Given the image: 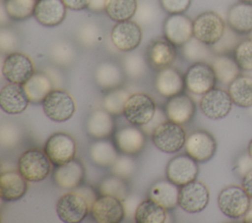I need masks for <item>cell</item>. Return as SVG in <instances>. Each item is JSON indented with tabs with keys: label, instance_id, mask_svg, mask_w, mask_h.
I'll return each instance as SVG.
<instances>
[{
	"label": "cell",
	"instance_id": "obj_18",
	"mask_svg": "<svg viewBox=\"0 0 252 223\" xmlns=\"http://www.w3.org/2000/svg\"><path fill=\"white\" fill-rule=\"evenodd\" d=\"M31 100L24 84L8 83L0 90L1 109L11 115L23 113L29 106Z\"/></svg>",
	"mask_w": 252,
	"mask_h": 223
},
{
	"label": "cell",
	"instance_id": "obj_27",
	"mask_svg": "<svg viewBox=\"0 0 252 223\" xmlns=\"http://www.w3.org/2000/svg\"><path fill=\"white\" fill-rule=\"evenodd\" d=\"M87 133L94 139H107L111 136L114 129V122L111 114L105 109L93 111L86 123Z\"/></svg>",
	"mask_w": 252,
	"mask_h": 223
},
{
	"label": "cell",
	"instance_id": "obj_38",
	"mask_svg": "<svg viewBox=\"0 0 252 223\" xmlns=\"http://www.w3.org/2000/svg\"><path fill=\"white\" fill-rule=\"evenodd\" d=\"M130 94L122 88L112 89L103 99V108L111 115H121L124 111L125 103Z\"/></svg>",
	"mask_w": 252,
	"mask_h": 223
},
{
	"label": "cell",
	"instance_id": "obj_46",
	"mask_svg": "<svg viewBox=\"0 0 252 223\" xmlns=\"http://www.w3.org/2000/svg\"><path fill=\"white\" fill-rule=\"evenodd\" d=\"M16 44V38L14 34L9 30H1L0 33V46L2 51H10Z\"/></svg>",
	"mask_w": 252,
	"mask_h": 223
},
{
	"label": "cell",
	"instance_id": "obj_40",
	"mask_svg": "<svg viewBox=\"0 0 252 223\" xmlns=\"http://www.w3.org/2000/svg\"><path fill=\"white\" fill-rule=\"evenodd\" d=\"M183 52L187 59L196 62H204L212 54L209 45L201 42L194 36L183 45Z\"/></svg>",
	"mask_w": 252,
	"mask_h": 223
},
{
	"label": "cell",
	"instance_id": "obj_36",
	"mask_svg": "<svg viewBox=\"0 0 252 223\" xmlns=\"http://www.w3.org/2000/svg\"><path fill=\"white\" fill-rule=\"evenodd\" d=\"M37 0H4V9L8 17L16 21L33 16Z\"/></svg>",
	"mask_w": 252,
	"mask_h": 223
},
{
	"label": "cell",
	"instance_id": "obj_48",
	"mask_svg": "<svg viewBox=\"0 0 252 223\" xmlns=\"http://www.w3.org/2000/svg\"><path fill=\"white\" fill-rule=\"evenodd\" d=\"M68 9L74 11L84 10L89 8L92 0H62Z\"/></svg>",
	"mask_w": 252,
	"mask_h": 223
},
{
	"label": "cell",
	"instance_id": "obj_6",
	"mask_svg": "<svg viewBox=\"0 0 252 223\" xmlns=\"http://www.w3.org/2000/svg\"><path fill=\"white\" fill-rule=\"evenodd\" d=\"M41 104L44 114L54 122L68 121L76 111L74 98L62 89H52Z\"/></svg>",
	"mask_w": 252,
	"mask_h": 223
},
{
	"label": "cell",
	"instance_id": "obj_47",
	"mask_svg": "<svg viewBox=\"0 0 252 223\" xmlns=\"http://www.w3.org/2000/svg\"><path fill=\"white\" fill-rule=\"evenodd\" d=\"M140 201L141 200H139L138 197H136V196H127V198L125 200H123V204H124V208H125V214L128 217L134 218L136 209H137Z\"/></svg>",
	"mask_w": 252,
	"mask_h": 223
},
{
	"label": "cell",
	"instance_id": "obj_24",
	"mask_svg": "<svg viewBox=\"0 0 252 223\" xmlns=\"http://www.w3.org/2000/svg\"><path fill=\"white\" fill-rule=\"evenodd\" d=\"M226 22L237 34H249L252 31V3L239 1L232 5L227 12Z\"/></svg>",
	"mask_w": 252,
	"mask_h": 223
},
{
	"label": "cell",
	"instance_id": "obj_21",
	"mask_svg": "<svg viewBox=\"0 0 252 223\" xmlns=\"http://www.w3.org/2000/svg\"><path fill=\"white\" fill-rule=\"evenodd\" d=\"M184 86V77L178 70L172 67L158 70L155 79V87L160 95L169 98L181 93Z\"/></svg>",
	"mask_w": 252,
	"mask_h": 223
},
{
	"label": "cell",
	"instance_id": "obj_52",
	"mask_svg": "<svg viewBox=\"0 0 252 223\" xmlns=\"http://www.w3.org/2000/svg\"><path fill=\"white\" fill-rule=\"evenodd\" d=\"M243 218V222L245 223H252V207H250L247 212L244 214Z\"/></svg>",
	"mask_w": 252,
	"mask_h": 223
},
{
	"label": "cell",
	"instance_id": "obj_20",
	"mask_svg": "<svg viewBox=\"0 0 252 223\" xmlns=\"http://www.w3.org/2000/svg\"><path fill=\"white\" fill-rule=\"evenodd\" d=\"M66 5L62 0H37L33 17L44 27L60 25L66 17Z\"/></svg>",
	"mask_w": 252,
	"mask_h": 223
},
{
	"label": "cell",
	"instance_id": "obj_8",
	"mask_svg": "<svg viewBox=\"0 0 252 223\" xmlns=\"http://www.w3.org/2000/svg\"><path fill=\"white\" fill-rule=\"evenodd\" d=\"M185 86L195 94H205L215 87L217 77L212 65L206 62H195L184 75Z\"/></svg>",
	"mask_w": 252,
	"mask_h": 223
},
{
	"label": "cell",
	"instance_id": "obj_15",
	"mask_svg": "<svg viewBox=\"0 0 252 223\" xmlns=\"http://www.w3.org/2000/svg\"><path fill=\"white\" fill-rule=\"evenodd\" d=\"M186 153L198 163L209 161L216 153L217 142L215 138L207 131H194L186 139Z\"/></svg>",
	"mask_w": 252,
	"mask_h": 223
},
{
	"label": "cell",
	"instance_id": "obj_4",
	"mask_svg": "<svg viewBox=\"0 0 252 223\" xmlns=\"http://www.w3.org/2000/svg\"><path fill=\"white\" fill-rule=\"evenodd\" d=\"M186 133L182 125L166 120L158 125L152 134L155 146L165 153L179 151L186 142Z\"/></svg>",
	"mask_w": 252,
	"mask_h": 223
},
{
	"label": "cell",
	"instance_id": "obj_17",
	"mask_svg": "<svg viewBox=\"0 0 252 223\" xmlns=\"http://www.w3.org/2000/svg\"><path fill=\"white\" fill-rule=\"evenodd\" d=\"M163 34L174 46H183L193 36V21L183 14H170L163 23Z\"/></svg>",
	"mask_w": 252,
	"mask_h": 223
},
{
	"label": "cell",
	"instance_id": "obj_2",
	"mask_svg": "<svg viewBox=\"0 0 252 223\" xmlns=\"http://www.w3.org/2000/svg\"><path fill=\"white\" fill-rule=\"evenodd\" d=\"M51 160L44 150L30 148L18 159V171L29 182H40L47 178L51 171Z\"/></svg>",
	"mask_w": 252,
	"mask_h": 223
},
{
	"label": "cell",
	"instance_id": "obj_37",
	"mask_svg": "<svg viewBox=\"0 0 252 223\" xmlns=\"http://www.w3.org/2000/svg\"><path fill=\"white\" fill-rule=\"evenodd\" d=\"M98 191L100 195H111L122 201L128 196V186L125 180L116 175L102 180L98 186Z\"/></svg>",
	"mask_w": 252,
	"mask_h": 223
},
{
	"label": "cell",
	"instance_id": "obj_54",
	"mask_svg": "<svg viewBox=\"0 0 252 223\" xmlns=\"http://www.w3.org/2000/svg\"><path fill=\"white\" fill-rule=\"evenodd\" d=\"M241 2H247V3H252V0H239Z\"/></svg>",
	"mask_w": 252,
	"mask_h": 223
},
{
	"label": "cell",
	"instance_id": "obj_56",
	"mask_svg": "<svg viewBox=\"0 0 252 223\" xmlns=\"http://www.w3.org/2000/svg\"><path fill=\"white\" fill-rule=\"evenodd\" d=\"M249 37H250V38H252V31L249 33Z\"/></svg>",
	"mask_w": 252,
	"mask_h": 223
},
{
	"label": "cell",
	"instance_id": "obj_33",
	"mask_svg": "<svg viewBox=\"0 0 252 223\" xmlns=\"http://www.w3.org/2000/svg\"><path fill=\"white\" fill-rule=\"evenodd\" d=\"M118 151L114 144L104 139L94 141L90 146V157L98 166H112L118 158Z\"/></svg>",
	"mask_w": 252,
	"mask_h": 223
},
{
	"label": "cell",
	"instance_id": "obj_41",
	"mask_svg": "<svg viewBox=\"0 0 252 223\" xmlns=\"http://www.w3.org/2000/svg\"><path fill=\"white\" fill-rule=\"evenodd\" d=\"M131 156L132 155L128 154L118 156L112 165V171L114 175L123 179H127L134 174L136 170V163Z\"/></svg>",
	"mask_w": 252,
	"mask_h": 223
},
{
	"label": "cell",
	"instance_id": "obj_9",
	"mask_svg": "<svg viewBox=\"0 0 252 223\" xmlns=\"http://www.w3.org/2000/svg\"><path fill=\"white\" fill-rule=\"evenodd\" d=\"M77 144L74 138L63 132L51 135L45 142L44 151L52 164L59 166L75 158Z\"/></svg>",
	"mask_w": 252,
	"mask_h": 223
},
{
	"label": "cell",
	"instance_id": "obj_11",
	"mask_svg": "<svg viewBox=\"0 0 252 223\" xmlns=\"http://www.w3.org/2000/svg\"><path fill=\"white\" fill-rule=\"evenodd\" d=\"M210 200V192L207 186L198 180H194L179 190L178 205L188 213H197L204 210Z\"/></svg>",
	"mask_w": 252,
	"mask_h": 223
},
{
	"label": "cell",
	"instance_id": "obj_45",
	"mask_svg": "<svg viewBox=\"0 0 252 223\" xmlns=\"http://www.w3.org/2000/svg\"><path fill=\"white\" fill-rule=\"evenodd\" d=\"M5 128L8 133H6L3 128H1V143L2 145L12 146L19 139V132L15 129V127L11 125H7Z\"/></svg>",
	"mask_w": 252,
	"mask_h": 223
},
{
	"label": "cell",
	"instance_id": "obj_39",
	"mask_svg": "<svg viewBox=\"0 0 252 223\" xmlns=\"http://www.w3.org/2000/svg\"><path fill=\"white\" fill-rule=\"evenodd\" d=\"M233 58L241 71H252V38H246L238 42L233 50Z\"/></svg>",
	"mask_w": 252,
	"mask_h": 223
},
{
	"label": "cell",
	"instance_id": "obj_13",
	"mask_svg": "<svg viewBox=\"0 0 252 223\" xmlns=\"http://www.w3.org/2000/svg\"><path fill=\"white\" fill-rule=\"evenodd\" d=\"M91 214L97 223H118L125 217L123 201L117 197L101 195L92 205Z\"/></svg>",
	"mask_w": 252,
	"mask_h": 223
},
{
	"label": "cell",
	"instance_id": "obj_26",
	"mask_svg": "<svg viewBox=\"0 0 252 223\" xmlns=\"http://www.w3.org/2000/svg\"><path fill=\"white\" fill-rule=\"evenodd\" d=\"M115 142L117 148L123 154L136 155L144 148V132L141 129L136 128L134 125L131 127H125L116 133Z\"/></svg>",
	"mask_w": 252,
	"mask_h": 223
},
{
	"label": "cell",
	"instance_id": "obj_12",
	"mask_svg": "<svg viewBox=\"0 0 252 223\" xmlns=\"http://www.w3.org/2000/svg\"><path fill=\"white\" fill-rule=\"evenodd\" d=\"M232 104L228 91L214 87L203 94L200 100V109L207 118L220 120L229 114Z\"/></svg>",
	"mask_w": 252,
	"mask_h": 223
},
{
	"label": "cell",
	"instance_id": "obj_31",
	"mask_svg": "<svg viewBox=\"0 0 252 223\" xmlns=\"http://www.w3.org/2000/svg\"><path fill=\"white\" fill-rule=\"evenodd\" d=\"M212 67L215 71L217 81L222 84H229L239 75L241 70L234 60L233 56L227 54H219L213 59Z\"/></svg>",
	"mask_w": 252,
	"mask_h": 223
},
{
	"label": "cell",
	"instance_id": "obj_3",
	"mask_svg": "<svg viewBox=\"0 0 252 223\" xmlns=\"http://www.w3.org/2000/svg\"><path fill=\"white\" fill-rule=\"evenodd\" d=\"M225 30V22L218 13L213 11L201 13L193 21L194 37L209 46L219 42Z\"/></svg>",
	"mask_w": 252,
	"mask_h": 223
},
{
	"label": "cell",
	"instance_id": "obj_35",
	"mask_svg": "<svg viewBox=\"0 0 252 223\" xmlns=\"http://www.w3.org/2000/svg\"><path fill=\"white\" fill-rule=\"evenodd\" d=\"M138 8L137 0H106L104 11L114 22L131 20Z\"/></svg>",
	"mask_w": 252,
	"mask_h": 223
},
{
	"label": "cell",
	"instance_id": "obj_23",
	"mask_svg": "<svg viewBox=\"0 0 252 223\" xmlns=\"http://www.w3.org/2000/svg\"><path fill=\"white\" fill-rule=\"evenodd\" d=\"M28 190L27 180L19 171H3L0 175V196L5 201L22 198Z\"/></svg>",
	"mask_w": 252,
	"mask_h": 223
},
{
	"label": "cell",
	"instance_id": "obj_28",
	"mask_svg": "<svg viewBox=\"0 0 252 223\" xmlns=\"http://www.w3.org/2000/svg\"><path fill=\"white\" fill-rule=\"evenodd\" d=\"M178 186L168 179L156 182L149 192V197L166 209H172L178 204Z\"/></svg>",
	"mask_w": 252,
	"mask_h": 223
},
{
	"label": "cell",
	"instance_id": "obj_50",
	"mask_svg": "<svg viewBox=\"0 0 252 223\" xmlns=\"http://www.w3.org/2000/svg\"><path fill=\"white\" fill-rule=\"evenodd\" d=\"M241 186L244 189V191L248 194V195L252 198V169L246 172L245 175L243 176Z\"/></svg>",
	"mask_w": 252,
	"mask_h": 223
},
{
	"label": "cell",
	"instance_id": "obj_44",
	"mask_svg": "<svg viewBox=\"0 0 252 223\" xmlns=\"http://www.w3.org/2000/svg\"><path fill=\"white\" fill-rule=\"evenodd\" d=\"M166 118H167V117H166L165 112H163V111H162L161 109H159V108H157L154 117H153L147 124L141 126V130H142L144 133L148 134V135H152L153 132L155 131V129H156L158 125H160L162 122L166 121Z\"/></svg>",
	"mask_w": 252,
	"mask_h": 223
},
{
	"label": "cell",
	"instance_id": "obj_19",
	"mask_svg": "<svg viewBox=\"0 0 252 223\" xmlns=\"http://www.w3.org/2000/svg\"><path fill=\"white\" fill-rule=\"evenodd\" d=\"M176 57L175 46L166 38L155 39L147 47L146 58L148 64L156 70H161L174 62Z\"/></svg>",
	"mask_w": 252,
	"mask_h": 223
},
{
	"label": "cell",
	"instance_id": "obj_43",
	"mask_svg": "<svg viewBox=\"0 0 252 223\" xmlns=\"http://www.w3.org/2000/svg\"><path fill=\"white\" fill-rule=\"evenodd\" d=\"M192 0H159L161 8L168 14H183L190 7Z\"/></svg>",
	"mask_w": 252,
	"mask_h": 223
},
{
	"label": "cell",
	"instance_id": "obj_14",
	"mask_svg": "<svg viewBox=\"0 0 252 223\" xmlns=\"http://www.w3.org/2000/svg\"><path fill=\"white\" fill-rule=\"evenodd\" d=\"M143 38L141 27L134 21L118 22L110 32L113 45L120 51L129 52L136 49Z\"/></svg>",
	"mask_w": 252,
	"mask_h": 223
},
{
	"label": "cell",
	"instance_id": "obj_29",
	"mask_svg": "<svg viewBox=\"0 0 252 223\" xmlns=\"http://www.w3.org/2000/svg\"><path fill=\"white\" fill-rule=\"evenodd\" d=\"M94 81L102 89H115L123 82V72L114 62L105 61L96 67Z\"/></svg>",
	"mask_w": 252,
	"mask_h": 223
},
{
	"label": "cell",
	"instance_id": "obj_34",
	"mask_svg": "<svg viewBox=\"0 0 252 223\" xmlns=\"http://www.w3.org/2000/svg\"><path fill=\"white\" fill-rule=\"evenodd\" d=\"M24 87L32 103L42 102L46 95L52 90L50 79L43 73H34L25 84Z\"/></svg>",
	"mask_w": 252,
	"mask_h": 223
},
{
	"label": "cell",
	"instance_id": "obj_7",
	"mask_svg": "<svg viewBox=\"0 0 252 223\" xmlns=\"http://www.w3.org/2000/svg\"><path fill=\"white\" fill-rule=\"evenodd\" d=\"M156 110V103L150 95L144 92H136L128 97L123 115L130 124L143 126L154 117Z\"/></svg>",
	"mask_w": 252,
	"mask_h": 223
},
{
	"label": "cell",
	"instance_id": "obj_55",
	"mask_svg": "<svg viewBox=\"0 0 252 223\" xmlns=\"http://www.w3.org/2000/svg\"><path fill=\"white\" fill-rule=\"evenodd\" d=\"M247 75H249L250 77H252V71H251V72H247Z\"/></svg>",
	"mask_w": 252,
	"mask_h": 223
},
{
	"label": "cell",
	"instance_id": "obj_5",
	"mask_svg": "<svg viewBox=\"0 0 252 223\" xmlns=\"http://www.w3.org/2000/svg\"><path fill=\"white\" fill-rule=\"evenodd\" d=\"M251 197L242 186L231 185L223 188L218 195V206L228 218L237 219L244 216L250 208Z\"/></svg>",
	"mask_w": 252,
	"mask_h": 223
},
{
	"label": "cell",
	"instance_id": "obj_16",
	"mask_svg": "<svg viewBox=\"0 0 252 223\" xmlns=\"http://www.w3.org/2000/svg\"><path fill=\"white\" fill-rule=\"evenodd\" d=\"M198 172V162L188 154H182L173 157L168 162L165 170L166 179L178 187H182L196 180Z\"/></svg>",
	"mask_w": 252,
	"mask_h": 223
},
{
	"label": "cell",
	"instance_id": "obj_25",
	"mask_svg": "<svg viewBox=\"0 0 252 223\" xmlns=\"http://www.w3.org/2000/svg\"><path fill=\"white\" fill-rule=\"evenodd\" d=\"M85 177V168L80 160L73 159L57 166L53 179L55 184L63 189H75L80 186Z\"/></svg>",
	"mask_w": 252,
	"mask_h": 223
},
{
	"label": "cell",
	"instance_id": "obj_49",
	"mask_svg": "<svg viewBox=\"0 0 252 223\" xmlns=\"http://www.w3.org/2000/svg\"><path fill=\"white\" fill-rule=\"evenodd\" d=\"M92 36L94 40L97 37V30L93 26H86L85 28L81 31V40L85 44H90V37Z\"/></svg>",
	"mask_w": 252,
	"mask_h": 223
},
{
	"label": "cell",
	"instance_id": "obj_10",
	"mask_svg": "<svg viewBox=\"0 0 252 223\" xmlns=\"http://www.w3.org/2000/svg\"><path fill=\"white\" fill-rule=\"evenodd\" d=\"M34 74L32 60L21 52L9 53L2 64V75L8 83L24 84Z\"/></svg>",
	"mask_w": 252,
	"mask_h": 223
},
{
	"label": "cell",
	"instance_id": "obj_53",
	"mask_svg": "<svg viewBox=\"0 0 252 223\" xmlns=\"http://www.w3.org/2000/svg\"><path fill=\"white\" fill-rule=\"evenodd\" d=\"M247 152L249 154V156L252 158V139H250L249 143H248V146H247Z\"/></svg>",
	"mask_w": 252,
	"mask_h": 223
},
{
	"label": "cell",
	"instance_id": "obj_51",
	"mask_svg": "<svg viewBox=\"0 0 252 223\" xmlns=\"http://www.w3.org/2000/svg\"><path fill=\"white\" fill-rule=\"evenodd\" d=\"M105 3H106V0H92L89 6V9L94 12H99L101 10H104Z\"/></svg>",
	"mask_w": 252,
	"mask_h": 223
},
{
	"label": "cell",
	"instance_id": "obj_30",
	"mask_svg": "<svg viewBox=\"0 0 252 223\" xmlns=\"http://www.w3.org/2000/svg\"><path fill=\"white\" fill-rule=\"evenodd\" d=\"M227 91L232 102L238 107H252V77L249 75H239L228 84Z\"/></svg>",
	"mask_w": 252,
	"mask_h": 223
},
{
	"label": "cell",
	"instance_id": "obj_42",
	"mask_svg": "<svg viewBox=\"0 0 252 223\" xmlns=\"http://www.w3.org/2000/svg\"><path fill=\"white\" fill-rule=\"evenodd\" d=\"M124 66L127 75L131 78L141 77L146 69V63L144 59L138 54L128 56L125 59Z\"/></svg>",
	"mask_w": 252,
	"mask_h": 223
},
{
	"label": "cell",
	"instance_id": "obj_1",
	"mask_svg": "<svg viewBox=\"0 0 252 223\" xmlns=\"http://www.w3.org/2000/svg\"><path fill=\"white\" fill-rule=\"evenodd\" d=\"M94 199V193L89 187L68 192L57 200L56 213L65 223L81 222L91 212Z\"/></svg>",
	"mask_w": 252,
	"mask_h": 223
},
{
	"label": "cell",
	"instance_id": "obj_32",
	"mask_svg": "<svg viewBox=\"0 0 252 223\" xmlns=\"http://www.w3.org/2000/svg\"><path fill=\"white\" fill-rule=\"evenodd\" d=\"M166 210L149 197L140 201L134 219L137 223H164L167 218Z\"/></svg>",
	"mask_w": 252,
	"mask_h": 223
},
{
	"label": "cell",
	"instance_id": "obj_22",
	"mask_svg": "<svg viewBox=\"0 0 252 223\" xmlns=\"http://www.w3.org/2000/svg\"><path fill=\"white\" fill-rule=\"evenodd\" d=\"M195 110L194 101L183 93L169 97L164 108L167 119L180 125L188 123L193 118Z\"/></svg>",
	"mask_w": 252,
	"mask_h": 223
}]
</instances>
